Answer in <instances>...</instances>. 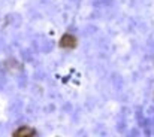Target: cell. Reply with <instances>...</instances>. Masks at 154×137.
<instances>
[{
  "label": "cell",
  "mask_w": 154,
  "mask_h": 137,
  "mask_svg": "<svg viewBox=\"0 0 154 137\" xmlns=\"http://www.w3.org/2000/svg\"><path fill=\"white\" fill-rule=\"evenodd\" d=\"M33 136H35V130L32 127H20L14 133V137H33Z\"/></svg>",
  "instance_id": "cell-2"
},
{
  "label": "cell",
  "mask_w": 154,
  "mask_h": 137,
  "mask_svg": "<svg viewBox=\"0 0 154 137\" xmlns=\"http://www.w3.org/2000/svg\"><path fill=\"white\" fill-rule=\"evenodd\" d=\"M60 46L61 48H75L76 46V37L73 34H69V33L63 34L61 39H60Z\"/></svg>",
  "instance_id": "cell-1"
}]
</instances>
